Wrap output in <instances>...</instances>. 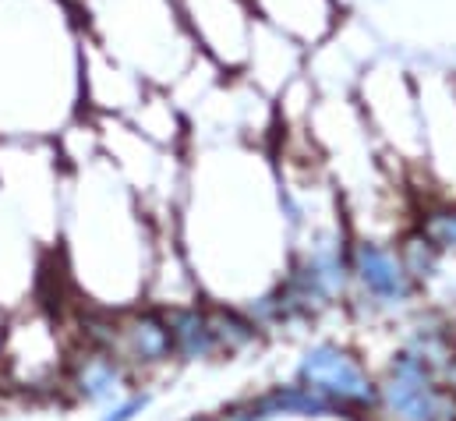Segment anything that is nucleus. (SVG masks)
I'll return each instance as SVG.
<instances>
[{"label": "nucleus", "instance_id": "f257e3e1", "mask_svg": "<svg viewBox=\"0 0 456 421\" xmlns=\"http://www.w3.org/2000/svg\"><path fill=\"white\" fill-rule=\"evenodd\" d=\"M86 32L71 0H0V135L14 128L21 106V138L50 135L82 103Z\"/></svg>", "mask_w": 456, "mask_h": 421}, {"label": "nucleus", "instance_id": "f03ea898", "mask_svg": "<svg viewBox=\"0 0 456 421\" xmlns=\"http://www.w3.org/2000/svg\"><path fill=\"white\" fill-rule=\"evenodd\" d=\"M89 43L152 89L184 86L209 61L184 29L177 0H71Z\"/></svg>", "mask_w": 456, "mask_h": 421}, {"label": "nucleus", "instance_id": "7ed1b4c3", "mask_svg": "<svg viewBox=\"0 0 456 421\" xmlns=\"http://www.w3.org/2000/svg\"><path fill=\"white\" fill-rule=\"evenodd\" d=\"M375 411L393 421H456V393L418 351L403 347L379 383Z\"/></svg>", "mask_w": 456, "mask_h": 421}, {"label": "nucleus", "instance_id": "20e7f679", "mask_svg": "<svg viewBox=\"0 0 456 421\" xmlns=\"http://www.w3.org/2000/svg\"><path fill=\"white\" fill-rule=\"evenodd\" d=\"M188 36L199 54L224 75H240L255 36V11L248 0H177Z\"/></svg>", "mask_w": 456, "mask_h": 421}, {"label": "nucleus", "instance_id": "39448f33", "mask_svg": "<svg viewBox=\"0 0 456 421\" xmlns=\"http://www.w3.org/2000/svg\"><path fill=\"white\" fill-rule=\"evenodd\" d=\"M297 383L326 397L346 415H371L379 400V383L357 361V354L337 343H315L297 365Z\"/></svg>", "mask_w": 456, "mask_h": 421}, {"label": "nucleus", "instance_id": "423d86ee", "mask_svg": "<svg viewBox=\"0 0 456 421\" xmlns=\"http://www.w3.org/2000/svg\"><path fill=\"white\" fill-rule=\"evenodd\" d=\"M346 259H350V284H357L361 294L371 298V305L400 309L418 294V280L407 269L400 248L361 237L346 248Z\"/></svg>", "mask_w": 456, "mask_h": 421}, {"label": "nucleus", "instance_id": "0eeeda50", "mask_svg": "<svg viewBox=\"0 0 456 421\" xmlns=\"http://www.w3.org/2000/svg\"><path fill=\"white\" fill-rule=\"evenodd\" d=\"M255 18L290 36L308 54L337 36L343 21V0H248Z\"/></svg>", "mask_w": 456, "mask_h": 421}, {"label": "nucleus", "instance_id": "6e6552de", "mask_svg": "<svg viewBox=\"0 0 456 421\" xmlns=\"http://www.w3.org/2000/svg\"><path fill=\"white\" fill-rule=\"evenodd\" d=\"M114 354L127 365V361H138V365H159L167 358H174V340H170V322L167 312H134L124 322H117V340H114Z\"/></svg>", "mask_w": 456, "mask_h": 421}, {"label": "nucleus", "instance_id": "1a4fd4ad", "mask_svg": "<svg viewBox=\"0 0 456 421\" xmlns=\"http://www.w3.org/2000/svg\"><path fill=\"white\" fill-rule=\"evenodd\" d=\"M71 383L75 390L93 400V404H110L124 397V383H127V368L124 361L117 358L114 351L107 347H89L78 361H75V372H71Z\"/></svg>", "mask_w": 456, "mask_h": 421}, {"label": "nucleus", "instance_id": "9d476101", "mask_svg": "<svg viewBox=\"0 0 456 421\" xmlns=\"http://www.w3.org/2000/svg\"><path fill=\"white\" fill-rule=\"evenodd\" d=\"M170 322V340H174V354L184 361H209L220 354V340H216V322H213V309H170L167 312Z\"/></svg>", "mask_w": 456, "mask_h": 421}, {"label": "nucleus", "instance_id": "9b49d317", "mask_svg": "<svg viewBox=\"0 0 456 421\" xmlns=\"http://www.w3.org/2000/svg\"><path fill=\"white\" fill-rule=\"evenodd\" d=\"M414 230H421L443 255L456 252V199H436L432 206H425Z\"/></svg>", "mask_w": 456, "mask_h": 421}, {"label": "nucleus", "instance_id": "f8f14e48", "mask_svg": "<svg viewBox=\"0 0 456 421\" xmlns=\"http://www.w3.org/2000/svg\"><path fill=\"white\" fill-rule=\"evenodd\" d=\"M149 408V397L145 393H138V397H127V400H120L117 408H110V415L103 421H131L134 415H142Z\"/></svg>", "mask_w": 456, "mask_h": 421}, {"label": "nucleus", "instance_id": "ddd939ff", "mask_svg": "<svg viewBox=\"0 0 456 421\" xmlns=\"http://www.w3.org/2000/svg\"><path fill=\"white\" fill-rule=\"evenodd\" d=\"M188 421H224V418H188Z\"/></svg>", "mask_w": 456, "mask_h": 421}]
</instances>
